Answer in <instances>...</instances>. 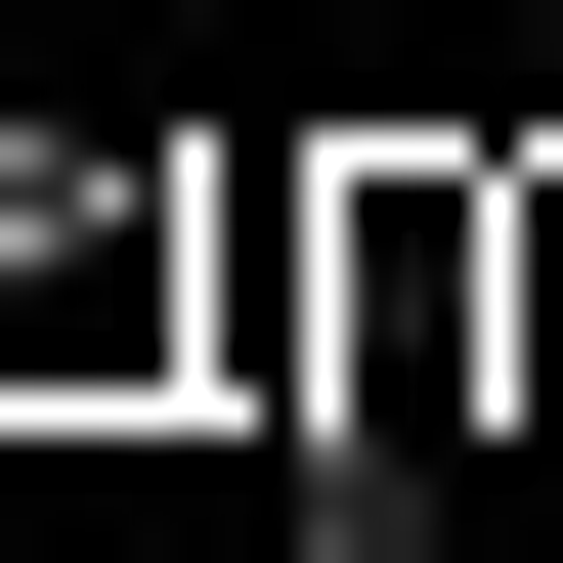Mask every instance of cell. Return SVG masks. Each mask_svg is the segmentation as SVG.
<instances>
[{
    "label": "cell",
    "mask_w": 563,
    "mask_h": 563,
    "mask_svg": "<svg viewBox=\"0 0 563 563\" xmlns=\"http://www.w3.org/2000/svg\"><path fill=\"white\" fill-rule=\"evenodd\" d=\"M520 131H563V0H520Z\"/></svg>",
    "instance_id": "3957f363"
},
{
    "label": "cell",
    "mask_w": 563,
    "mask_h": 563,
    "mask_svg": "<svg viewBox=\"0 0 563 563\" xmlns=\"http://www.w3.org/2000/svg\"><path fill=\"white\" fill-rule=\"evenodd\" d=\"M520 390H563V131H520Z\"/></svg>",
    "instance_id": "7a4b0ae2"
},
{
    "label": "cell",
    "mask_w": 563,
    "mask_h": 563,
    "mask_svg": "<svg viewBox=\"0 0 563 563\" xmlns=\"http://www.w3.org/2000/svg\"><path fill=\"white\" fill-rule=\"evenodd\" d=\"M261 347V131L217 174H0V433H131Z\"/></svg>",
    "instance_id": "6da1fadb"
}]
</instances>
